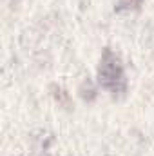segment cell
<instances>
[{
  "instance_id": "cell-2",
  "label": "cell",
  "mask_w": 154,
  "mask_h": 156,
  "mask_svg": "<svg viewBox=\"0 0 154 156\" xmlns=\"http://www.w3.org/2000/svg\"><path fill=\"white\" fill-rule=\"evenodd\" d=\"M120 5L121 7H140L142 5V0H121Z\"/></svg>"
},
{
  "instance_id": "cell-1",
  "label": "cell",
  "mask_w": 154,
  "mask_h": 156,
  "mask_svg": "<svg viewBox=\"0 0 154 156\" xmlns=\"http://www.w3.org/2000/svg\"><path fill=\"white\" fill-rule=\"evenodd\" d=\"M98 82L113 96H121L127 91V78H125V71H123L121 60H120V56L116 53H113L109 47L103 49L102 58H100Z\"/></svg>"
}]
</instances>
